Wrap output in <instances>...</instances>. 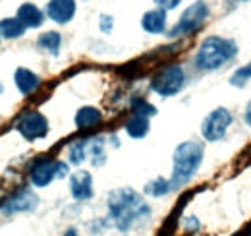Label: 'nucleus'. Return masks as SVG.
I'll list each match as a JSON object with an SVG mask.
<instances>
[{
    "instance_id": "22",
    "label": "nucleus",
    "mask_w": 251,
    "mask_h": 236,
    "mask_svg": "<svg viewBox=\"0 0 251 236\" xmlns=\"http://www.w3.org/2000/svg\"><path fill=\"white\" fill-rule=\"evenodd\" d=\"M251 78V62L248 66H244V68H240V70H236V74L232 76V86H244L248 80Z\"/></svg>"
},
{
    "instance_id": "25",
    "label": "nucleus",
    "mask_w": 251,
    "mask_h": 236,
    "mask_svg": "<svg viewBox=\"0 0 251 236\" xmlns=\"http://www.w3.org/2000/svg\"><path fill=\"white\" fill-rule=\"evenodd\" d=\"M64 236H79V235H77V231H75V229H70V231H66V233H64Z\"/></svg>"
},
{
    "instance_id": "18",
    "label": "nucleus",
    "mask_w": 251,
    "mask_h": 236,
    "mask_svg": "<svg viewBox=\"0 0 251 236\" xmlns=\"http://www.w3.org/2000/svg\"><path fill=\"white\" fill-rule=\"evenodd\" d=\"M37 45L56 57L58 51H60V45H62V37H60V33H56V31H47V33H43V35L39 37Z\"/></svg>"
},
{
    "instance_id": "16",
    "label": "nucleus",
    "mask_w": 251,
    "mask_h": 236,
    "mask_svg": "<svg viewBox=\"0 0 251 236\" xmlns=\"http://www.w3.org/2000/svg\"><path fill=\"white\" fill-rule=\"evenodd\" d=\"M124 128H126V132H127L129 138H135V140L145 138L147 132H149V118L139 117V115H133V113H131V117L127 118V122L124 124Z\"/></svg>"
},
{
    "instance_id": "2",
    "label": "nucleus",
    "mask_w": 251,
    "mask_h": 236,
    "mask_svg": "<svg viewBox=\"0 0 251 236\" xmlns=\"http://www.w3.org/2000/svg\"><path fill=\"white\" fill-rule=\"evenodd\" d=\"M236 55H238V47H236V43L232 39H224V37L213 35V37H207L201 43V47H199V51L195 55V64H197V68L211 72V70L222 68Z\"/></svg>"
},
{
    "instance_id": "23",
    "label": "nucleus",
    "mask_w": 251,
    "mask_h": 236,
    "mask_svg": "<svg viewBox=\"0 0 251 236\" xmlns=\"http://www.w3.org/2000/svg\"><path fill=\"white\" fill-rule=\"evenodd\" d=\"M182 0H155V4H158V8L160 10H172V8H176L178 4H180Z\"/></svg>"
},
{
    "instance_id": "19",
    "label": "nucleus",
    "mask_w": 251,
    "mask_h": 236,
    "mask_svg": "<svg viewBox=\"0 0 251 236\" xmlns=\"http://www.w3.org/2000/svg\"><path fill=\"white\" fill-rule=\"evenodd\" d=\"M87 142L89 140H79V142H74L70 149H68V159L72 165H79L87 159Z\"/></svg>"
},
{
    "instance_id": "10",
    "label": "nucleus",
    "mask_w": 251,
    "mask_h": 236,
    "mask_svg": "<svg viewBox=\"0 0 251 236\" xmlns=\"http://www.w3.org/2000/svg\"><path fill=\"white\" fill-rule=\"evenodd\" d=\"M70 192L74 200L87 202L93 198V178L87 171H77L70 177Z\"/></svg>"
},
{
    "instance_id": "26",
    "label": "nucleus",
    "mask_w": 251,
    "mask_h": 236,
    "mask_svg": "<svg viewBox=\"0 0 251 236\" xmlns=\"http://www.w3.org/2000/svg\"><path fill=\"white\" fill-rule=\"evenodd\" d=\"M2 91H4V88H2V84H0V93H2Z\"/></svg>"
},
{
    "instance_id": "6",
    "label": "nucleus",
    "mask_w": 251,
    "mask_h": 236,
    "mask_svg": "<svg viewBox=\"0 0 251 236\" xmlns=\"http://www.w3.org/2000/svg\"><path fill=\"white\" fill-rule=\"evenodd\" d=\"M16 130L27 140V142H35V140H43L49 134V120L43 113L39 111H25L22 113L18 120H16Z\"/></svg>"
},
{
    "instance_id": "12",
    "label": "nucleus",
    "mask_w": 251,
    "mask_h": 236,
    "mask_svg": "<svg viewBox=\"0 0 251 236\" xmlns=\"http://www.w3.org/2000/svg\"><path fill=\"white\" fill-rule=\"evenodd\" d=\"M20 22H22V26L27 30H35V28H41L43 26V22H45V18H43V12L31 4V2H25V4H22L20 8H18V16H16Z\"/></svg>"
},
{
    "instance_id": "14",
    "label": "nucleus",
    "mask_w": 251,
    "mask_h": 236,
    "mask_svg": "<svg viewBox=\"0 0 251 236\" xmlns=\"http://www.w3.org/2000/svg\"><path fill=\"white\" fill-rule=\"evenodd\" d=\"M141 28L147 31V33H162L166 30V12L164 10H149L145 12V16L141 18Z\"/></svg>"
},
{
    "instance_id": "20",
    "label": "nucleus",
    "mask_w": 251,
    "mask_h": 236,
    "mask_svg": "<svg viewBox=\"0 0 251 236\" xmlns=\"http://www.w3.org/2000/svg\"><path fill=\"white\" fill-rule=\"evenodd\" d=\"M170 190H172V186H170V180H166V178H160V177L145 184V194H149V196H155V198L166 196Z\"/></svg>"
},
{
    "instance_id": "5",
    "label": "nucleus",
    "mask_w": 251,
    "mask_h": 236,
    "mask_svg": "<svg viewBox=\"0 0 251 236\" xmlns=\"http://www.w3.org/2000/svg\"><path fill=\"white\" fill-rule=\"evenodd\" d=\"M184 82H186V74H184L182 66L170 64L153 78L151 88L160 97H172V95H176L180 89L184 88Z\"/></svg>"
},
{
    "instance_id": "8",
    "label": "nucleus",
    "mask_w": 251,
    "mask_h": 236,
    "mask_svg": "<svg viewBox=\"0 0 251 236\" xmlns=\"http://www.w3.org/2000/svg\"><path fill=\"white\" fill-rule=\"evenodd\" d=\"M232 124V115H230V111L228 109H215L209 117L203 120V124H201V134H203V138L207 140V142H219L224 138V134H226V130H228V126Z\"/></svg>"
},
{
    "instance_id": "13",
    "label": "nucleus",
    "mask_w": 251,
    "mask_h": 236,
    "mask_svg": "<svg viewBox=\"0 0 251 236\" xmlns=\"http://www.w3.org/2000/svg\"><path fill=\"white\" fill-rule=\"evenodd\" d=\"M14 82H16V88L22 95H31L33 91L41 86L39 76L33 74L27 68H18L16 74H14Z\"/></svg>"
},
{
    "instance_id": "1",
    "label": "nucleus",
    "mask_w": 251,
    "mask_h": 236,
    "mask_svg": "<svg viewBox=\"0 0 251 236\" xmlns=\"http://www.w3.org/2000/svg\"><path fill=\"white\" fill-rule=\"evenodd\" d=\"M108 213L116 229L126 233L133 229L137 223L149 219L151 209L137 192L129 188H120L108 196Z\"/></svg>"
},
{
    "instance_id": "11",
    "label": "nucleus",
    "mask_w": 251,
    "mask_h": 236,
    "mask_svg": "<svg viewBox=\"0 0 251 236\" xmlns=\"http://www.w3.org/2000/svg\"><path fill=\"white\" fill-rule=\"evenodd\" d=\"M47 14L56 24H68L75 14V0H50L47 4Z\"/></svg>"
},
{
    "instance_id": "7",
    "label": "nucleus",
    "mask_w": 251,
    "mask_h": 236,
    "mask_svg": "<svg viewBox=\"0 0 251 236\" xmlns=\"http://www.w3.org/2000/svg\"><path fill=\"white\" fill-rule=\"evenodd\" d=\"M207 16H209V6L203 0L191 4L188 10L182 14L180 22L172 28L170 37H182V35H188L191 31L199 30L203 26V22L207 20Z\"/></svg>"
},
{
    "instance_id": "9",
    "label": "nucleus",
    "mask_w": 251,
    "mask_h": 236,
    "mask_svg": "<svg viewBox=\"0 0 251 236\" xmlns=\"http://www.w3.org/2000/svg\"><path fill=\"white\" fill-rule=\"evenodd\" d=\"M39 206V198L33 190H27V188H22L18 190L16 194H12L10 198H6L2 202V213L4 215H16V213H27V211H33L35 207Z\"/></svg>"
},
{
    "instance_id": "15",
    "label": "nucleus",
    "mask_w": 251,
    "mask_h": 236,
    "mask_svg": "<svg viewBox=\"0 0 251 236\" xmlns=\"http://www.w3.org/2000/svg\"><path fill=\"white\" fill-rule=\"evenodd\" d=\"M102 120V115L99 109L95 107H83L75 113V126L79 130H89V128H95L97 124H100Z\"/></svg>"
},
{
    "instance_id": "17",
    "label": "nucleus",
    "mask_w": 251,
    "mask_h": 236,
    "mask_svg": "<svg viewBox=\"0 0 251 236\" xmlns=\"http://www.w3.org/2000/svg\"><path fill=\"white\" fill-rule=\"evenodd\" d=\"M25 28L22 26V22L18 18H4L0 20V35L6 39H18L24 35Z\"/></svg>"
},
{
    "instance_id": "24",
    "label": "nucleus",
    "mask_w": 251,
    "mask_h": 236,
    "mask_svg": "<svg viewBox=\"0 0 251 236\" xmlns=\"http://www.w3.org/2000/svg\"><path fill=\"white\" fill-rule=\"evenodd\" d=\"M246 122H248V126L251 128V101L248 103V107H246Z\"/></svg>"
},
{
    "instance_id": "21",
    "label": "nucleus",
    "mask_w": 251,
    "mask_h": 236,
    "mask_svg": "<svg viewBox=\"0 0 251 236\" xmlns=\"http://www.w3.org/2000/svg\"><path fill=\"white\" fill-rule=\"evenodd\" d=\"M133 115L149 118L157 115V109H155L151 103H147L145 99H135V101H133Z\"/></svg>"
},
{
    "instance_id": "3",
    "label": "nucleus",
    "mask_w": 251,
    "mask_h": 236,
    "mask_svg": "<svg viewBox=\"0 0 251 236\" xmlns=\"http://www.w3.org/2000/svg\"><path fill=\"white\" fill-rule=\"evenodd\" d=\"M201 161H203V146L201 144H197V142L180 144L174 151V171H172V178H170L172 190L188 184L199 171Z\"/></svg>"
},
{
    "instance_id": "4",
    "label": "nucleus",
    "mask_w": 251,
    "mask_h": 236,
    "mask_svg": "<svg viewBox=\"0 0 251 236\" xmlns=\"http://www.w3.org/2000/svg\"><path fill=\"white\" fill-rule=\"evenodd\" d=\"M68 163L64 161H52V159H37L33 163L31 171H29V180L35 188H45L49 186L54 178L68 177Z\"/></svg>"
}]
</instances>
